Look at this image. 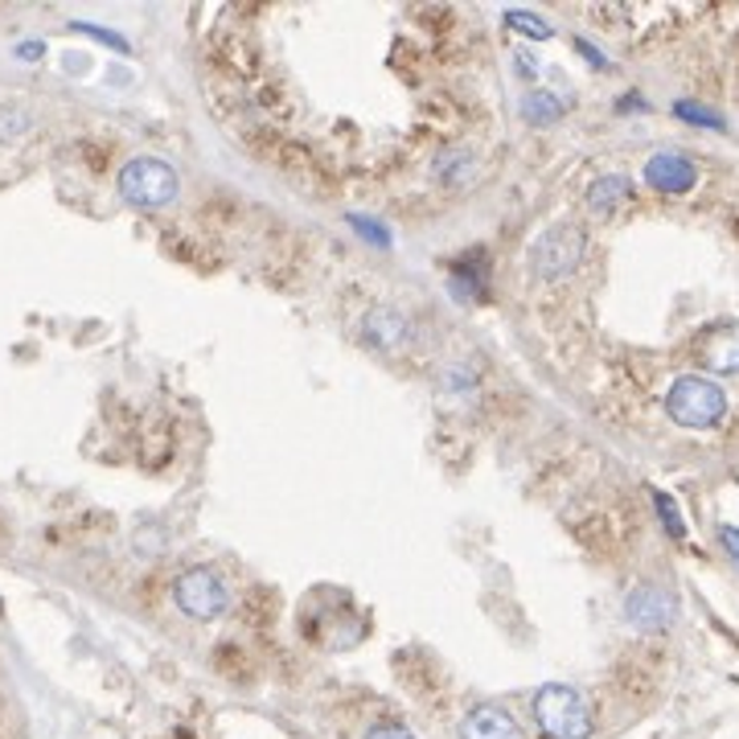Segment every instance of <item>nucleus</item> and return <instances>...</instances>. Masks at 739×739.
Segmentation results:
<instances>
[{"label": "nucleus", "instance_id": "10", "mask_svg": "<svg viewBox=\"0 0 739 739\" xmlns=\"http://www.w3.org/2000/svg\"><path fill=\"white\" fill-rule=\"evenodd\" d=\"M633 197V185H629V177H599L596 185L587 190V210L599 214V218H608L613 210H620L625 202Z\"/></svg>", "mask_w": 739, "mask_h": 739}, {"label": "nucleus", "instance_id": "19", "mask_svg": "<svg viewBox=\"0 0 739 739\" xmlns=\"http://www.w3.org/2000/svg\"><path fill=\"white\" fill-rule=\"evenodd\" d=\"M719 543L731 555V564H739V530L736 526H719Z\"/></svg>", "mask_w": 739, "mask_h": 739}, {"label": "nucleus", "instance_id": "22", "mask_svg": "<svg viewBox=\"0 0 739 739\" xmlns=\"http://www.w3.org/2000/svg\"><path fill=\"white\" fill-rule=\"evenodd\" d=\"M41 50H46L41 41H25V46H17V53H21V58H41Z\"/></svg>", "mask_w": 739, "mask_h": 739}, {"label": "nucleus", "instance_id": "5", "mask_svg": "<svg viewBox=\"0 0 739 739\" xmlns=\"http://www.w3.org/2000/svg\"><path fill=\"white\" fill-rule=\"evenodd\" d=\"M173 599H177V608L185 616H194V620H214V616L227 613V604H230L222 580H218L214 571H206V567H190L185 576H177Z\"/></svg>", "mask_w": 739, "mask_h": 739}, {"label": "nucleus", "instance_id": "15", "mask_svg": "<svg viewBox=\"0 0 739 739\" xmlns=\"http://www.w3.org/2000/svg\"><path fill=\"white\" fill-rule=\"evenodd\" d=\"M674 116L678 120H690V123H703V128H723V116H715V111H706V107H699V104H674Z\"/></svg>", "mask_w": 739, "mask_h": 739}, {"label": "nucleus", "instance_id": "2", "mask_svg": "<svg viewBox=\"0 0 739 739\" xmlns=\"http://www.w3.org/2000/svg\"><path fill=\"white\" fill-rule=\"evenodd\" d=\"M666 411L682 427H715L727 415V390L715 378L703 374H682L666 395Z\"/></svg>", "mask_w": 739, "mask_h": 739}, {"label": "nucleus", "instance_id": "4", "mask_svg": "<svg viewBox=\"0 0 739 739\" xmlns=\"http://www.w3.org/2000/svg\"><path fill=\"white\" fill-rule=\"evenodd\" d=\"M583 251H587V243H583L580 227H555L534 243L530 267H534L538 280H567L583 264Z\"/></svg>", "mask_w": 739, "mask_h": 739}, {"label": "nucleus", "instance_id": "21", "mask_svg": "<svg viewBox=\"0 0 739 739\" xmlns=\"http://www.w3.org/2000/svg\"><path fill=\"white\" fill-rule=\"evenodd\" d=\"M576 46H580V53H583V58H592L596 66H608V58H604V53H599V50H592L587 41H576Z\"/></svg>", "mask_w": 739, "mask_h": 739}, {"label": "nucleus", "instance_id": "6", "mask_svg": "<svg viewBox=\"0 0 739 739\" xmlns=\"http://www.w3.org/2000/svg\"><path fill=\"white\" fill-rule=\"evenodd\" d=\"M674 613H678L674 596H669L666 587H653V583L633 587L629 599H625V616L633 620L641 633H662L669 620H674Z\"/></svg>", "mask_w": 739, "mask_h": 739}, {"label": "nucleus", "instance_id": "14", "mask_svg": "<svg viewBox=\"0 0 739 739\" xmlns=\"http://www.w3.org/2000/svg\"><path fill=\"white\" fill-rule=\"evenodd\" d=\"M506 25H513V29H526L534 41H546V37H550V25H546L543 17H534V13H518V9H513V13H506Z\"/></svg>", "mask_w": 739, "mask_h": 739}, {"label": "nucleus", "instance_id": "18", "mask_svg": "<svg viewBox=\"0 0 739 739\" xmlns=\"http://www.w3.org/2000/svg\"><path fill=\"white\" fill-rule=\"evenodd\" d=\"M350 222H353V227H358V230H366V239H374V243H378V246H387V243H390V234H387V230L378 227V222H366L362 214H353Z\"/></svg>", "mask_w": 739, "mask_h": 739}, {"label": "nucleus", "instance_id": "11", "mask_svg": "<svg viewBox=\"0 0 739 739\" xmlns=\"http://www.w3.org/2000/svg\"><path fill=\"white\" fill-rule=\"evenodd\" d=\"M407 334V320L399 313H390V308H378V313H370L366 320V341L374 346H395L399 337Z\"/></svg>", "mask_w": 739, "mask_h": 739}, {"label": "nucleus", "instance_id": "20", "mask_svg": "<svg viewBox=\"0 0 739 739\" xmlns=\"http://www.w3.org/2000/svg\"><path fill=\"white\" fill-rule=\"evenodd\" d=\"M518 66H522L526 78H534L538 74V58H530V50H518Z\"/></svg>", "mask_w": 739, "mask_h": 739}, {"label": "nucleus", "instance_id": "13", "mask_svg": "<svg viewBox=\"0 0 739 739\" xmlns=\"http://www.w3.org/2000/svg\"><path fill=\"white\" fill-rule=\"evenodd\" d=\"M653 506H657V518L666 522L669 538H687V522H682V513H678V506H674V497L669 493H653Z\"/></svg>", "mask_w": 739, "mask_h": 739}, {"label": "nucleus", "instance_id": "3", "mask_svg": "<svg viewBox=\"0 0 739 739\" xmlns=\"http://www.w3.org/2000/svg\"><path fill=\"white\" fill-rule=\"evenodd\" d=\"M181 194V181H177V169L169 160L160 157H132L120 169V197L141 206V210H160L177 202Z\"/></svg>", "mask_w": 739, "mask_h": 739}, {"label": "nucleus", "instance_id": "7", "mask_svg": "<svg viewBox=\"0 0 739 739\" xmlns=\"http://www.w3.org/2000/svg\"><path fill=\"white\" fill-rule=\"evenodd\" d=\"M645 181L657 194H690L699 181V165L682 153H653L645 165Z\"/></svg>", "mask_w": 739, "mask_h": 739}, {"label": "nucleus", "instance_id": "8", "mask_svg": "<svg viewBox=\"0 0 739 739\" xmlns=\"http://www.w3.org/2000/svg\"><path fill=\"white\" fill-rule=\"evenodd\" d=\"M460 739H526L506 706L481 703L460 719Z\"/></svg>", "mask_w": 739, "mask_h": 739}, {"label": "nucleus", "instance_id": "1", "mask_svg": "<svg viewBox=\"0 0 739 739\" xmlns=\"http://www.w3.org/2000/svg\"><path fill=\"white\" fill-rule=\"evenodd\" d=\"M530 706H534V723L546 739H592V731H596L592 703L576 687L546 682Z\"/></svg>", "mask_w": 739, "mask_h": 739}, {"label": "nucleus", "instance_id": "17", "mask_svg": "<svg viewBox=\"0 0 739 739\" xmlns=\"http://www.w3.org/2000/svg\"><path fill=\"white\" fill-rule=\"evenodd\" d=\"M74 29H78V34H95L99 41H107V46H116V50L128 53V41H123L120 34H111V29H99V25H87V21H74Z\"/></svg>", "mask_w": 739, "mask_h": 739}, {"label": "nucleus", "instance_id": "16", "mask_svg": "<svg viewBox=\"0 0 739 739\" xmlns=\"http://www.w3.org/2000/svg\"><path fill=\"white\" fill-rule=\"evenodd\" d=\"M366 739H415V736H411V727H403V723H374L366 731Z\"/></svg>", "mask_w": 739, "mask_h": 739}, {"label": "nucleus", "instance_id": "9", "mask_svg": "<svg viewBox=\"0 0 739 739\" xmlns=\"http://www.w3.org/2000/svg\"><path fill=\"white\" fill-rule=\"evenodd\" d=\"M703 362L719 374H739V325H723L711 329L703 341Z\"/></svg>", "mask_w": 739, "mask_h": 739}, {"label": "nucleus", "instance_id": "12", "mask_svg": "<svg viewBox=\"0 0 739 739\" xmlns=\"http://www.w3.org/2000/svg\"><path fill=\"white\" fill-rule=\"evenodd\" d=\"M522 116H526L530 123H550V120H559V116H564V104H559V95H555V90H534V95H526Z\"/></svg>", "mask_w": 739, "mask_h": 739}]
</instances>
